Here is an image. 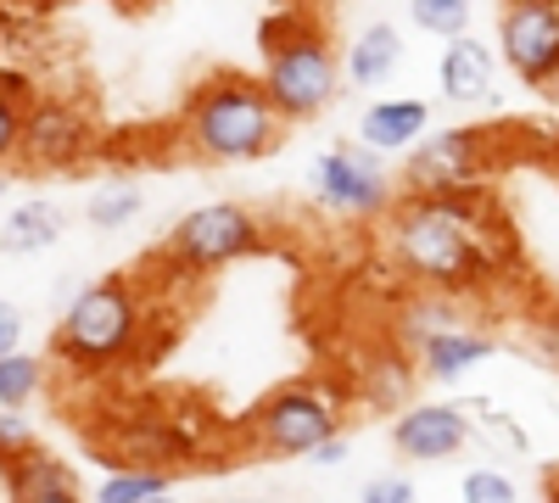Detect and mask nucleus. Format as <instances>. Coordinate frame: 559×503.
<instances>
[{
	"label": "nucleus",
	"mask_w": 559,
	"mask_h": 503,
	"mask_svg": "<svg viewBox=\"0 0 559 503\" xmlns=\"http://www.w3.org/2000/svg\"><path fill=\"white\" fill-rule=\"evenodd\" d=\"M386 252L392 263L426 291H476L492 274L509 268V236L481 191L459 196H408L386 218Z\"/></svg>",
	"instance_id": "obj_1"
},
{
	"label": "nucleus",
	"mask_w": 559,
	"mask_h": 503,
	"mask_svg": "<svg viewBox=\"0 0 559 503\" xmlns=\"http://www.w3.org/2000/svg\"><path fill=\"white\" fill-rule=\"evenodd\" d=\"M280 129L286 118L247 73H213L179 107V134L202 163H258L280 146Z\"/></svg>",
	"instance_id": "obj_2"
},
{
	"label": "nucleus",
	"mask_w": 559,
	"mask_h": 503,
	"mask_svg": "<svg viewBox=\"0 0 559 503\" xmlns=\"http://www.w3.org/2000/svg\"><path fill=\"white\" fill-rule=\"evenodd\" d=\"M51 352L79 375H112L146 352V291L134 274H107L84 286L57 319Z\"/></svg>",
	"instance_id": "obj_3"
},
{
	"label": "nucleus",
	"mask_w": 559,
	"mask_h": 503,
	"mask_svg": "<svg viewBox=\"0 0 559 503\" xmlns=\"http://www.w3.org/2000/svg\"><path fill=\"white\" fill-rule=\"evenodd\" d=\"M263 96L274 101L280 118H319L342 96V57L336 45L324 39L319 23H302V17H280L269 23L263 34Z\"/></svg>",
	"instance_id": "obj_4"
},
{
	"label": "nucleus",
	"mask_w": 559,
	"mask_h": 503,
	"mask_svg": "<svg viewBox=\"0 0 559 503\" xmlns=\"http://www.w3.org/2000/svg\"><path fill=\"white\" fill-rule=\"evenodd\" d=\"M258 252H269V230H263V218L241 202L191 207L163 236V268L191 274V280H207V274L241 263V258H258Z\"/></svg>",
	"instance_id": "obj_5"
},
{
	"label": "nucleus",
	"mask_w": 559,
	"mask_h": 503,
	"mask_svg": "<svg viewBox=\"0 0 559 503\" xmlns=\"http://www.w3.org/2000/svg\"><path fill=\"white\" fill-rule=\"evenodd\" d=\"M342 431V397L319 381L274 386L247 420V436L263 459H308V453Z\"/></svg>",
	"instance_id": "obj_6"
},
{
	"label": "nucleus",
	"mask_w": 559,
	"mask_h": 503,
	"mask_svg": "<svg viewBox=\"0 0 559 503\" xmlns=\"http://www.w3.org/2000/svg\"><path fill=\"white\" fill-rule=\"evenodd\" d=\"M96 146H102V134L84 107L62 96H34V107L23 112V141L12 163L28 173H73L96 157Z\"/></svg>",
	"instance_id": "obj_7"
},
{
	"label": "nucleus",
	"mask_w": 559,
	"mask_h": 503,
	"mask_svg": "<svg viewBox=\"0 0 559 503\" xmlns=\"http://www.w3.org/2000/svg\"><path fill=\"white\" fill-rule=\"evenodd\" d=\"M492 168V134L487 129H437L408 152V196H459L481 191Z\"/></svg>",
	"instance_id": "obj_8"
},
{
	"label": "nucleus",
	"mask_w": 559,
	"mask_h": 503,
	"mask_svg": "<svg viewBox=\"0 0 559 503\" xmlns=\"http://www.w3.org/2000/svg\"><path fill=\"white\" fill-rule=\"evenodd\" d=\"M313 196L342 218H381L392 213V179L376 152L358 146H331L313 163Z\"/></svg>",
	"instance_id": "obj_9"
},
{
	"label": "nucleus",
	"mask_w": 559,
	"mask_h": 503,
	"mask_svg": "<svg viewBox=\"0 0 559 503\" xmlns=\"http://www.w3.org/2000/svg\"><path fill=\"white\" fill-rule=\"evenodd\" d=\"M498 57L526 89H548V79L559 73V0L554 7H503Z\"/></svg>",
	"instance_id": "obj_10"
},
{
	"label": "nucleus",
	"mask_w": 559,
	"mask_h": 503,
	"mask_svg": "<svg viewBox=\"0 0 559 503\" xmlns=\"http://www.w3.org/2000/svg\"><path fill=\"white\" fill-rule=\"evenodd\" d=\"M476 436V420L459 403H408L403 415H392V447L408 465H448L459 459Z\"/></svg>",
	"instance_id": "obj_11"
},
{
	"label": "nucleus",
	"mask_w": 559,
	"mask_h": 503,
	"mask_svg": "<svg viewBox=\"0 0 559 503\" xmlns=\"http://www.w3.org/2000/svg\"><path fill=\"white\" fill-rule=\"evenodd\" d=\"M414 386H419V370H414V352L403 342L369 347L358 375H353V397L369 408V415H403V408L414 403Z\"/></svg>",
	"instance_id": "obj_12"
},
{
	"label": "nucleus",
	"mask_w": 559,
	"mask_h": 503,
	"mask_svg": "<svg viewBox=\"0 0 559 503\" xmlns=\"http://www.w3.org/2000/svg\"><path fill=\"white\" fill-rule=\"evenodd\" d=\"M437 84L453 107H487L498 96V51L476 34H459L442 45V62H437Z\"/></svg>",
	"instance_id": "obj_13"
},
{
	"label": "nucleus",
	"mask_w": 559,
	"mask_h": 503,
	"mask_svg": "<svg viewBox=\"0 0 559 503\" xmlns=\"http://www.w3.org/2000/svg\"><path fill=\"white\" fill-rule=\"evenodd\" d=\"M408 352H414V370H419V375L437 381V386H448V381H459V375H471L476 363H487V358L498 352V342H492L487 331H471V325H448V331H431V336L408 342Z\"/></svg>",
	"instance_id": "obj_14"
},
{
	"label": "nucleus",
	"mask_w": 559,
	"mask_h": 503,
	"mask_svg": "<svg viewBox=\"0 0 559 503\" xmlns=\"http://www.w3.org/2000/svg\"><path fill=\"white\" fill-rule=\"evenodd\" d=\"M426 134H431V107L419 96H381L358 118V141H364V152H376V157L381 152H414Z\"/></svg>",
	"instance_id": "obj_15"
},
{
	"label": "nucleus",
	"mask_w": 559,
	"mask_h": 503,
	"mask_svg": "<svg viewBox=\"0 0 559 503\" xmlns=\"http://www.w3.org/2000/svg\"><path fill=\"white\" fill-rule=\"evenodd\" d=\"M397 68H403V34H397L392 23H369V28H358L353 45H347V57H342V79L358 84V89L386 84Z\"/></svg>",
	"instance_id": "obj_16"
},
{
	"label": "nucleus",
	"mask_w": 559,
	"mask_h": 503,
	"mask_svg": "<svg viewBox=\"0 0 559 503\" xmlns=\"http://www.w3.org/2000/svg\"><path fill=\"white\" fill-rule=\"evenodd\" d=\"M57 241H62V213L51 202L12 207L7 230H0V247H7V252H45V247H57Z\"/></svg>",
	"instance_id": "obj_17"
},
{
	"label": "nucleus",
	"mask_w": 559,
	"mask_h": 503,
	"mask_svg": "<svg viewBox=\"0 0 559 503\" xmlns=\"http://www.w3.org/2000/svg\"><path fill=\"white\" fill-rule=\"evenodd\" d=\"M174 492V470H146V465H123L96 487V503H152Z\"/></svg>",
	"instance_id": "obj_18"
},
{
	"label": "nucleus",
	"mask_w": 559,
	"mask_h": 503,
	"mask_svg": "<svg viewBox=\"0 0 559 503\" xmlns=\"http://www.w3.org/2000/svg\"><path fill=\"white\" fill-rule=\"evenodd\" d=\"M140 207H146V196H140V185H129V179H118V185H102L96 196H90L84 218L96 224V230H129V224L140 218Z\"/></svg>",
	"instance_id": "obj_19"
},
{
	"label": "nucleus",
	"mask_w": 559,
	"mask_h": 503,
	"mask_svg": "<svg viewBox=\"0 0 559 503\" xmlns=\"http://www.w3.org/2000/svg\"><path fill=\"white\" fill-rule=\"evenodd\" d=\"M408 17L414 28H426L431 39H459L471 34V0H408Z\"/></svg>",
	"instance_id": "obj_20"
},
{
	"label": "nucleus",
	"mask_w": 559,
	"mask_h": 503,
	"mask_svg": "<svg viewBox=\"0 0 559 503\" xmlns=\"http://www.w3.org/2000/svg\"><path fill=\"white\" fill-rule=\"evenodd\" d=\"M45 386V363L34 352H7L0 358V408H23Z\"/></svg>",
	"instance_id": "obj_21"
},
{
	"label": "nucleus",
	"mask_w": 559,
	"mask_h": 503,
	"mask_svg": "<svg viewBox=\"0 0 559 503\" xmlns=\"http://www.w3.org/2000/svg\"><path fill=\"white\" fill-rule=\"evenodd\" d=\"M448 325H459V308H453L448 291H437V297H414V302L403 308V342H419V336L448 331Z\"/></svg>",
	"instance_id": "obj_22"
},
{
	"label": "nucleus",
	"mask_w": 559,
	"mask_h": 503,
	"mask_svg": "<svg viewBox=\"0 0 559 503\" xmlns=\"http://www.w3.org/2000/svg\"><path fill=\"white\" fill-rule=\"evenodd\" d=\"M459 503H521V492L498 465H476L459 476Z\"/></svg>",
	"instance_id": "obj_23"
},
{
	"label": "nucleus",
	"mask_w": 559,
	"mask_h": 503,
	"mask_svg": "<svg viewBox=\"0 0 559 503\" xmlns=\"http://www.w3.org/2000/svg\"><path fill=\"white\" fill-rule=\"evenodd\" d=\"M28 447H34L28 415H23V408H0V465L17 459V453H28Z\"/></svg>",
	"instance_id": "obj_24"
},
{
	"label": "nucleus",
	"mask_w": 559,
	"mask_h": 503,
	"mask_svg": "<svg viewBox=\"0 0 559 503\" xmlns=\"http://www.w3.org/2000/svg\"><path fill=\"white\" fill-rule=\"evenodd\" d=\"M358 503H419V492L408 476H369L358 487Z\"/></svg>",
	"instance_id": "obj_25"
},
{
	"label": "nucleus",
	"mask_w": 559,
	"mask_h": 503,
	"mask_svg": "<svg viewBox=\"0 0 559 503\" xmlns=\"http://www.w3.org/2000/svg\"><path fill=\"white\" fill-rule=\"evenodd\" d=\"M23 101H12V96H0V163H12L17 157V141H23Z\"/></svg>",
	"instance_id": "obj_26"
},
{
	"label": "nucleus",
	"mask_w": 559,
	"mask_h": 503,
	"mask_svg": "<svg viewBox=\"0 0 559 503\" xmlns=\"http://www.w3.org/2000/svg\"><path fill=\"white\" fill-rule=\"evenodd\" d=\"M526 347H532L543 363H554V370H559V313H543L537 325H526Z\"/></svg>",
	"instance_id": "obj_27"
},
{
	"label": "nucleus",
	"mask_w": 559,
	"mask_h": 503,
	"mask_svg": "<svg viewBox=\"0 0 559 503\" xmlns=\"http://www.w3.org/2000/svg\"><path fill=\"white\" fill-rule=\"evenodd\" d=\"M347 453H353V442H347V431H336V436H324V442L308 453V465H319V470H336V465H347Z\"/></svg>",
	"instance_id": "obj_28"
},
{
	"label": "nucleus",
	"mask_w": 559,
	"mask_h": 503,
	"mask_svg": "<svg viewBox=\"0 0 559 503\" xmlns=\"http://www.w3.org/2000/svg\"><path fill=\"white\" fill-rule=\"evenodd\" d=\"M7 352H23V313L0 302V358Z\"/></svg>",
	"instance_id": "obj_29"
},
{
	"label": "nucleus",
	"mask_w": 559,
	"mask_h": 503,
	"mask_svg": "<svg viewBox=\"0 0 559 503\" xmlns=\"http://www.w3.org/2000/svg\"><path fill=\"white\" fill-rule=\"evenodd\" d=\"M12 503H84V498H79V481H68V487H51V492H23Z\"/></svg>",
	"instance_id": "obj_30"
},
{
	"label": "nucleus",
	"mask_w": 559,
	"mask_h": 503,
	"mask_svg": "<svg viewBox=\"0 0 559 503\" xmlns=\"http://www.w3.org/2000/svg\"><path fill=\"white\" fill-rule=\"evenodd\" d=\"M503 7H554V0H503Z\"/></svg>",
	"instance_id": "obj_31"
},
{
	"label": "nucleus",
	"mask_w": 559,
	"mask_h": 503,
	"mask_svg": "<svg viewBox=\"0 0 559 503\" xmlns=\"http://www.w3.org/2000/svg\"><path fill=\"white\" fill-rule=\"evenodd\" d=\"M548 101H554V107H559V73H554V79H548Z\"/></svg>",
	"instance_id": "obj_32"
},
{
	"label": "nucleus",
	"mask_w": 559,
	"mask_h": 503,
	"mask_svg": "<svg viewBox=\"0 0 559 503\" xmlns=\"http://www.w3.org/2000/svg\"><path fill=\"white\" fill-rule=\"evenodd\" d=\"M0 45H7V12H0Z\"/></svg>",
	"instance_id": "obj_33"
},
{
	"label": "nucleus",
	"mask_w": 559,
	"mask_h": 503,
	"mask_svg": "<svg viewBox=\"0 0 559 503\" xmlns=\"http://www.w3.org/2000/svg\"><path fill=\"white\" fill-rule=\"evenodd\" d=\"M152 503H179V498H174V492H163V498H152Z\"/></svg>",
	"instance_id": "obj_34"
},
{
	"label": "nucleus",
	"mask_w": 559,
	"mask_h": 503,
	"mask_svg": "<svg viewBox=\"0 0 559 503\" xmlns=\"http://www.w3.org/2000/svg\"><path fill=\"white\" fill-rule=\"evenodd\" d=\"M123 7H146V0H123Z\"/></svg>",
	"instance_id": "obj_35"
},
{
	"label": "nucleus",
	"mask_w": 559,
	"mask_h": 503,
	"mask_svg": "<svg viewBox=\"0 0 559 503\" xmlns=\"http://www.w3.org/2000/svg\"><path fill=\"white\" fill-rule=\"evenodd\" d=\"M0 191H7V179H0Z\"/></svg>",
	"instance_id": "obj_36"
}]
</instances>
